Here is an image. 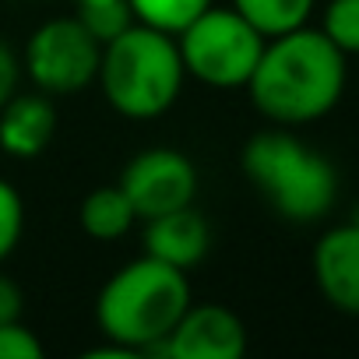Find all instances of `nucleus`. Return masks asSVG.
I'll return each instance as SVG.
<instances>
[{"instance_id":"f257e3e1","label":"nucleus","mask_w":359,"mask_h":359,"mask_svg":"<svg viewBox=\"0 0 359 359\" xmlns=\"http://www.w3.org/2000/svg\"><path fill=\"white\" fill-rule=\"evenodd\" d=\"M345 81L348 57L320 29L299 25L264 39L247 95L275 127H306L341 102Z\"/></svg>"},{"instance_id":"f03ea898","label":"nucleus","mask_w":359,"mask_h":359,"mask_svg":"<svg viewBox=\"0 0 359 359\" xmlns=\"http://www.w3.org/2000/svg\"><path fill=\"white\" fill-rule=\"evenodd\" d=\"M187 303V271L144 254L127 261L102 282L95 296V324L106 341H116L134 355L158 352Z\"/></svg>"},{"instance_id":"7ed1b4c3","label":"nucleus","mask_w":359,"mask_h":359,"mask_svg":"<svg viewBox=\"0 0 359 359\" xmlns=\"http://www.w3.org/2000/svg\"><path fill=\"white\" fill-rule=\"evenodd\" d=\"M240 165L268 208L285 222H320L338 201V172L331 158L289 134V127L254 134L240 151Z\"/></svg>"},{"instance_id":"20e7f679","label":"nucleus","mask_w":359,"mask_h":359,"mask_svg":"<svg viewBox=\"0 0 359 359\" xmlns=\"http://www.w3.org/2000/svg\"><path fill=\"white\" fill-rule=\"evenodd\" d=\"M184 81L187 71L180 60L176 36L141 22L102 46L95 74V85L102 88L109 109L141 123L165 116L184 92Z\"/></svg>"},{"instance_id":"39448f33","label":"nucleus","mask_w":359,"mask_h":359,"mask_svg":"<svg viewBox=\"0 0 359 359\" xmlns=\"http://www.w3.org/2000/svg\"><path fill=\"white\" fill-rule=\"evenodd\" d=\"M264 39L268 36H261L233 4L229 8L208 4L198 18H191L176 32V46L187 78L215 92L247 88L261 60Z\"/></svg>"},{"instance_id":"423d86ee","label":"nucleus","mask_w":359,"mask_h":359,"mask_svg":"<svg viewBox=\"0 0 359 359\" xmlns=\"http://www.w3.org/2000/svg\"><path fill=\"white\" fill-rule=\"evenodd\" d=\"M29 81L46 95H74L95 85L102 43L81 25L78 15L46 18L32 29L25 53L18 57Z\"/></svg>"},{"instance_id":"0eeeda50","label":"nucleus","mask_w":359,"mask_h":359,"mask_svg":"<svg viewBox=\"0 0 359 359\" xmlns=\"http://www.w3.org/2000/svg\"><path fill=\"white\" fill-rule=\"evenodd\" d=\"M120 191L130 198L137 219H155L194 205L198 169L176 148H144L123 165Z\"/></svg>"},{"instance_id":"6e6552de","label":"nucleus","mask_w":359,"mask_h":359,"mask_svg":"<svg viewBox=\"0 0 359 359\" xmlns=\"http://www.w3.org/2000/svg\"><path fill=\"white\" fill-rule=\"evenodd\" d=\"M247 352L243 320L222 303H187L158 355L165 359H240Z\"/></svg>"},{"instance_id":"1a4fd4ad","label":"nucleus","mask_w":359,"mask_h":359,"mask_svg":"<svg viewBox=\"0 0 359 359\" xmlns=\"http://www.w3.org/2000/svg\"><path fill=\"white\" fill-rule=\"evenodd\" d=\"M313 282L338 313L359 317V226H331L317 240Z\"/></svg>"},{"instance_id":"9d476101","label":"nucleus","mask_w":359,"mask_h":359,"mask_svg":"<svg viewBox=\"0 0 359 359\" xmlns=\"http://www.w3.org/2000/svg\"><path fill=\"white\" fill-rule=\"evenodd\" d=\"M57 137V106L46 92H15L0 106V155L39 158Z\"/></svg>"},{"instance_id":"9b49d317","label":"nucleus","mask_w":359,"mask_h":359,"mask_svg":"<svg viewBox=\"0 0 359 359\" xmlns=\"http://www.w3.org/2000/svg\"><path fill=\"white\" fill-rule=\"evenodd\" d=\"M208 250H212V229H208V219L194 205L144 219V254L180 271L198 268L208 257Z\"/></svg>"},{"instance_id":"f8f14e48","label":"nucleus","mask_w":359,"mask_h":359,"mask_svg":"<svg viewBox=\"0 0 359 359\" xmlns=\"http://www.w3.org/2000/svg\"><path fill=\"white\" fill-rule=\"evenodd\" d=\"M78 222H81L85 236H92L99 243H113V240H123L134 229L137 212H134L130 198L120 191V184H113V187H95V191L85 194Z\"/></svg>"},{"instance_id":"ddd939ff","label":"nucleus","mask_w":359,"mask_h":359,"mask_svg":"<svg viewBox=\"0 0 359 359\" xmlns=\"http://www.w3.org/2000/svg\"><path fill=\"white\" fill-rule=\"evenodd\" d=\"M229 4L261 36H282V32L299 29V25L310 22L317 0H229Z\"/></svg>"},{"instance_id":"4468645a","label":"nucleus","mask_w":359,"mask_h":359,"mask_svg":"<svg viewBox=\"0 0 359 359\" xmlns=\"http://www.w3.org/2000/svg\"><path fill=\"white\" fill-rule=\"evenodd\" d=\"M127 4L141 25L176 36L191 18H198L208 4H215V0H127Z\"/></svg>"},{"instance_id":"2eb2a0df","label":"nucleus","mask_w":359,"mask_h":359,"mask_svg":"<svg viewBox=\"0 0 359 359\" xmlns=\"http://www.w3.org/2000/svg\"><path fill=\"white\" fill-rule=\"evenodd\" d=\"M74 15L81 18V25H85L102 46L113 43L116 36H123V32L137 22L127 0H95V4H81V8H74Z\"/></svg>"},{"instance_id":"dca6fc26","label":"nucleus","mask_w":359,"mask_h":359,"mask_svg":"<svg viewBox=\"0 0 359 359\" xmlns=\"http://www.w3.org/2000/svg\"><path fill=\"white\" fill-rule=\"evenodd\" d=\"M317 29L345 57H359V0H327Z\"/></svg>"},{"instance_id":"f3484780","label":"nucleus","mask_w":359,"mask_h":359,"mask_svg":"<svg viewBox=\"0 0 359 359\" xmlns=\"http://www.w3.org/2000/svg\"><path fill=\"white\" fill-rule=\"evenodd\" d=\"M25 233V201L11 180L0 176V264H4Z\"/></svg>"},{"instance_id":"a211bd4d","label":"nucleus","mask_w":359,"mask_h":359,"mask_svg":"<svg viewBox=\"0 0 359 359\" xmlns=\"http://www.w3.org/2000/svg\"><path fill=\"white\" fill-rule=\"evenodd\" d=\"M0 359H43V341L25 320L0 324Z\"/></svg>"},{"instance_id":"6ab92c4d","label":"nucleus","mask_w":359,"mask_h":359,"mask_svg":"<svg viewBox=\"0 0 359 359\" xmlns=\"http://www.w3.org/2000/svg\"><path fill=\"white\" fill-rule=\"evenodd\" d=\"M18 78H22V60L8 39H0V106L18 92Z\"/></svg>"},{"instance_id":"aec40b11","label":"nucleus","mask_w":359,"mask_h":359,"mask_svg":"<svg viewBox=\"0 0 359 359\" xmlns=\"http://www.w3.org/2000/svg\"><path fill=\"white\" fill-rule=\"evenodd\" d=\"M22 310H25V292L22 285L0 271V324H8V320H22Z\"/></svg>"},{"instance_id":"412c9836","label":"nucleus","mask_w":359,"mask_h":359,"mask_svg":"<svg viewBox=\"0 0 359 359\" xmlns=\"http://www.w3.org/2000/svg\"><path fill=\"white\" fill-rule=\"evenodd\" d=\"M348 222H352V226H359V205L352 208V219H348Z\"/></svg>"},{"instance_id":"4be33fe9","label":"nucleus","mask_w":359,"mask_h":359,"mask_svg":"<svg viewBox=\"0 0 359 359\" xmlns=\"http://www.w3.org/2000/svg\"><path fill=\"white\" fill-rule=\"evenodd\" d=\"M71 4H74V8H81V4H95V0H71Z\"/></svg>"}]
</instances>
